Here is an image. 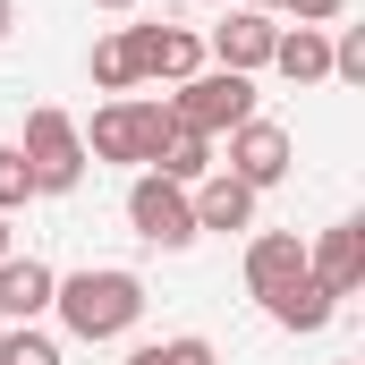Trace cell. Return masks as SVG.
Segmentation results:
<instances>
[{
  "label": "cell",
  "mask_w": 365,
  "mask_h": 365,
  "mask_svg": "<svg viewBox=\"0 0 365 365\" xmlns=\"http://www.w3.org/2000/svg\"><path fill=\"white\" fill-rule=\"evenodd\" d=\"M128 365H221V357H212V340L179 331V340H153V349H136Z\"/></svg>",
  "instance_id": "obj_17"
},
{
  "label": "cell",
  "mask_w": 365,
  "mask_h": 365,
  "mask_svg": "<svg viewBox=\"0 0 365 365\" xmlns=\"http://www.w3.org/2000/svg\"><path fill=\"white\" fill-rule=\"evenodd\" d=\"M51 314H60L68 340H86V349L128 340V331L145 323V280L119 272V264H86V272H68L60 289H51Z\"/></svg>",
  "instance_id": "obj_1"
},
{
  "label": "cell",
  "mask_w": 365,
  "mask_h": 365,
  "mask_svg": "<svg viewBox=\"0 0 365 365\" xmlns=\"http://www.w3.org/2000/svg\"><path fill=\"white\" fill-rule=\"evenodd\" d=\"M0 255H9V212H0Z\"/></svg>",
  "instance_id": "obj_24"
},
{
  "label": "cell",
  "mask_w": 365,
  "mask_h": 365,
  "mask_svg": "<svg viewBox=\"0 0 365 365\" xmlns=\"http://www.w3.org/2000/svg\"><path fill=\"white\" fill-rule=\"evenodd\" d=\"M306 280H323L331 297H357V280H365V221H331V230L306 247Z\"/></svg>",
  "instance_id": "obj_8"
},
{
  "label": "cell",
  "mask_w": 365,
  "mask_h": 365,
  "mask_svg": "<svg viewBox=\"0 0 365 365\" xmlns=\"http://www.w3.org/2000/svg\"><path fill=\"white\" fill-rule=\"evenodd\" d=\"M93 9H128V0H93Z\"/></svg>",
  "instance_id": "obj_25"
},
{
  "label": "cell",
  "mask_w": 365,
  "mask_h": 365,
  "mask_svg": "<svg viewBox=\"0 0 365 365\" xmlns=\"http://www.w3.org/2000/svg\"><path fill=\"white\" fill-rule=\"evenodd\" d=\"M153 170H162V179L170 187H195V179H212V136H170V145H162V162H153Z\"/></svg>",
  "instance_id": "obj_15"
},
{
  "label": "cell",
  "mask_w": 365,
  "mask_h": 365,
  "mask_svg": "<svg viewBox=\"0 0 365 365\" xmlns=\"http://www.w3.org/2000/svg\"><path fill=\"white\" fill-rule=\"evenodd\" d=\"M280 9H289V17H297V26H331V17H340V9H349V0H280Z\"/></svg>",
  "instance_id": "obj_21"
},
{
  "label": "cell",
  "mask_w": 365,
  "mask_h": 365,
  "mask_svg": "<svg viewBox=\"0 0 365 365\" xmlns=\"http://www.w3.org/2000/svg\"><path fill=\"white\" fill-rule=\"evenodd\" d=\"M272 43H280V26L264 17V9H230V17L212 26V60H221L230 77H255V68H272Z\"/></svg>",
  "instance_id": "obj_9"
},
{
  "label": "cell",
  "mask_w": 365,
  "mask_h": 365,
  "mask_svg": "<svg viewBox=\"0 0 365 365\" xmlns=\"http://www.w3.org/2000/svg\"><path fill=\"white\" fill-rule=\"evenodd\" d=\"M264 314H272L280 331H323V323L340 314V297H331L323 280H289V289H280V297L264 306Z\"/></svg>",
  "instance_id": "obj_14"
},
{
  "label": "cell",
  "mask_w": 365,
  "mask_h": 365,
  "mask_svg": "<svg viewBox=\"0 0 365 365\" xmlns=\"http://www.w3.org/2000/svg\"><path fill=\"white\" fill-rule=\"evenodd\" d=\"M238 9H264V17H272V9H280V0H238Z\"/></svg>",
  "instance_id": "obj_23"
},
{
  "label": "cell",
  "mask_w": 365,
  "mask_h": 365,
  "mask_svg": "<svg viewBox=\"0 0 365 365\" xmlns=\"http://www.w3.org/2000/svg\"><path fill=\"white\" fill-rule=\"evenodd\" d=\"M86 136V162H162V145L179 136V119H170V102H102L93 110V128H77Z\"/></svg>",
  "instance_id": "obj_2"
},
{
  "label": "cell",
  "mask_w": 365,
  "mask_h": 365,
  "mask_svg": "<svg viewBox=\"0 0 365 365\" xmlns=\"http://www.w3.org/2000/svg\"><path fill=\"white\" fill-rule=\"evenodd\" d=\"M272 68L289 86H323V77H331V34H323V26H280Z\"/></svg>",
  "instance_id": "obj_13"
},
{
  "label": "cell",
  "mask_w": 365,
  "mask_h": 365,
  "mask_svg": "<svg viewBox=\"0 0 365 365\" xmlns=\"http://www.w3.org/2000/svg\"><path fill=\"white\" fill-rule=\"evenodd\" d=\"M93 86H102V93H128V86H136V60H128V43H119V34H110V43H93Z\"/></svg>",
  "instance_id": "obj_18"
},
{
  "label": "cell",
  "mask_w": 365,
  "mask_h": 365,
  "mask_svg": "<svg viewBox=\"0 0 365 365\" xmlns=\"http://www.w3.org/2000/svg\"><path fill=\"white\" fill-rule=\"evenodd\" d=\"M349 365H365V357H349Z\"/></svg>",
  "instance_id": "obj_26"
},
{
  "label": "cell",
  "mask_w": 365,
  "mask_h": 365,
  "mask_svg": "<svg viewBox=\"0 0 365 365\" xmlns=\"http://www.w3.org/2000/svg\"><path fill=\"white\" fill-rule=\"evenodd\" d=\"M26 195H34V170H26V153H17V145H0V212H17Z\"/></svg>",
  "instance_id": "obj_19"
},
{
  "label": "cell",
  "mask_w": 365,
  "mask_h": 365,
  "mask_svg": "<svg viewBox=\"0 0 365 365\" xmlns=\"http://www.w3.org/2000/svg\"><path fill=\"white\" fill-rule=\"evenodd\" d=\"M289 162H297V145H289V128L280 119H247V128H230V179L238 187H280L289 179Z\"/></svg>",
  "instance_id": "obj_6"
},
{
  "label": "cell",
  "mask_w": 365,
  "mask_h": 365,
  "mask_svg": "<svg viewBox=\"0 0 365 365\" xmlns=\"http://www.w3.org/2000/svg\"><path fill=\"white\" fill-rule=\"evenodd\" d=\"M0 365H60V340H51V331H34V323H9Z\"/></svg>",
  "instance_id": "obj_16"
},
{
  "label": "cell",
  "mask_w": 365,
  "mask_h": 365,
  "mask_svg": "<svg viewBox=\"0 0 365 365\" xmlns=\"http://www.w3.org/2000/svg\"><path fill=\"white\" fill-rule=\"evenodd\" d=\"M51 289H60V272H51L43 255H0V314H9V323L51 314Z\"/></svg>",
  "instance_id": "obj_11"
},
{
  "label": "cell",
  "mask_w": 365,
  "mask_h": 365,
  "mask_svg": "<svg viewBox=\"0 0 365 365\" xmlns=\"http://www.w3.org/2000/svg\"><path fill=\"white\" fill-rule=\"evenodd\" d=\"M289 280H306V238H297V230H255V238H247V289L272 306Z\"/></svg>",
  "instance_id": "obj_10"
},
{
  "label": "cell",
  "mask_w": 365,
  "mask_h": 365,
  "mask_svg": "<svg viewBox=\"0 0 365 365\" xmlns=\"http://www.w3.org/2000/svg\"><path fill=\"white\" fill-rule=\"evenodd\" d=\"M26 170H34V195H68V187L86 179V136H77V119L68 110H26Z\"/></svg>",
  "instance_id": "obj_4"
},
{
  "label": "cell",
  "mask_w": 365,
  "mask_h": 365,
  "mask_svg": "<svg viewBox=\"0 0 365 365\" xmlns=\"http://www.w3.org/2000/svg\"><path fill=\"white\" fill-rule=\"evenodd\" d=\"M128 230H136L145 247H195V204H187V187H170L162 170H145V179L128 187Z\"/></svg>",
  "instance_id": "obj_5"
},
{
  "label": "cell",
  "mask_w": 365,
  "mask_h": 365,
  "mask_svg": "<svg viewBox=\"0 0 365 365\" xmlns=\"http://www.w3.org/2000/svg\"><path fill=\"white\" fill-rule=\"evenodd\" d=\"M9 26H17V0H0V43H9Z\"/></svg>",
  "instance_id": "obj_22"
},
{
  "label": "cell",
  "mask_w": 365,
  "mask_h": 365,
  "mask_svg": "<svg viewBox=\"0 0 365 365\" xmlns=\"http://www.w3.org/2000/svg\"><path fill=\"white\" fill-rule=\"evenodd\" d=\"M119 43H128V60H136V86H145V77H170V86H187V77L204 68V43H195L187 26H128Z\"/></svg>",
  "instance_id": "obj_7"
},
{
  "label": "cell",
  "mask_w": 365,
  "mask_h": 365,
  "mask_svg": "<svg viewBox=\"0 0 365 365\" xmlns=\"http://www.w3.org/2000/svg\"><path fill=\"white\" fill-rule=\"evenodd\" d=\"M170 119L187 136H230L255 119V77H230V68H195L179 93H170Z\"/></svg>",
  "instance_id": "obj_3"
},
{
  "label": "cell",
  "mask_w": 365,
  "mask_h": 365,
  "mask_svg": "<svg viewBox=\"0 0 365 365\" xmlns=\"http://www.w3.org/2000/svg\"><path fill=\"white\" fill-rule=\"evenodd\" d=\"M187 204H195V238H204V230H221V238H230V230H255V187H238L230 170H221V179H195Z\"/></svg>",
  "instance_id": "obj_12"
},
{
  "label": "cell",
  "mask_w": 365,
  "mask_h": 365,
  "mask_svg": "<svg viewBox=\"0 0 365 365\" xmlns=\"http://www.w3.org/2000/svg\"><path fill=\"white\" fill-rule=\"evenodd\" d=\"M331 77H340V86H365V26H349V34L331 43Z\"/></svg>",
  "instance_id": "obj_20"
}]
</instances>
